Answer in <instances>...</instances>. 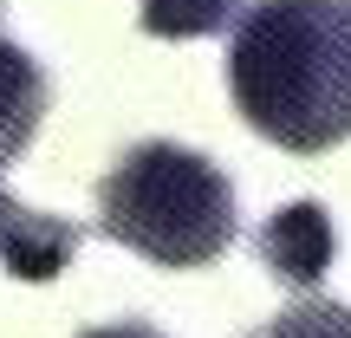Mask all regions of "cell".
Segmentation results:
<instances>
[{
    "mask_svg": "<svg viewBox=\"0 0 351 338\" xmlns=\"http://www.w3.org/2000/svg\"><path fill=\"white\" fill-rule=\"evenodd\" d=\"M13 208H20V202H13L7 189H0V234H7V221H13Z\"/></svg>",
    "mask_w": 351,
    "mask_h": 338,
    "instance_id": "9c48e42d",
    "label": "cell"
},
{
    "mask_svg": "<svg viewBox=\"0 0 351 338\" xmlns=\"http://www.w3.org/2000/svg\"><path fill=\"white\" fill-rule=\"evenodd\" d=\"M98 228L156 267H208L234 241V182L202 150L150 137L98 182Z\"/></svg>",
    "mask_w": 351,
    "mask_h": 338,
    "instance_id": "7a4b0ae2",
    "label": "cell"
},
{
    "mask_svg": "<svg viewBox=\"0 0 351 338\" xmlns=\"http://www.w3.org/2000/svg\"><path fill=\"white\" fill-rule=\"evenodd\" d=\"M339 261V228L319 202H287L261 221V267L280 280V287L313 293L326 280V267Z\"/></svg>",
    "mask_w": 351,
    "mask_h": 338,
    "instance_id": "3957f363",
    "label": "cell"
},
{
    "mask_svg": "<svg viewBox=\"0 0 351 338\" xmlns=\"http://www.w3.org/2000/svg\"><path fill=\"white\" fill-rule=\"evenodd\" d=\"M247 338H351V306H339V300H306V306H293V313L267 319V326L247 332Z\"/></svg>",
    "mask_w": 351,
    "mask_h": 338,
    "instance_id": "52a82bcc",
    "label": "cell"
},
{
    "mask_svg": "<svg viewBox=\"0 0 351 338\" xmlns=\"http://www.w3.org/2000/svg\"><path fill=\"white\" fill-rule=\"evenodd\" d=\"M39 117H46V72L26 46L0 33V169L39 137Z\"/></svg>",
    "mask_w": 351,
    "mask_h": 338,
    "instance_id": "5b68a950",
    "label": "cell"
},
{
    "mask_svg": "<svg viewBox=\"0 0 351 338\" xmlns=\"http://www.w3.org/2000/svg\"><path fill=\"white\" fill-rule=\"evenodd\" d=\"M247 13V0H143V33L150 39H208Z\"/></svg>",
    "mask_w": 351,
    "mask_h": 338,
    "instance_id": "8992f818",
    "label": "cell"
},
{
    "mask_svg": "<svg viewBox=\"0 0 351 338\" xmlns=\"http://www.w3.org/2000/svg\"><path fill=\"white\" fill-rule=\"evenodd\" d=\"M228 91L267 143L319 156L351 137V0H267L234 20Z\"/></svg>",
    "mask_w": 351,
    "mask_h": 338,
    "instance_id": "6da1fadb",
    "label": "cell"
},
{
    "mask_svg": "<svg viewBox=\"0 0 351 338\" xmlns=\"http://www.w3.org/2000/svg\"><path fill=\"white\" fill-rule=\"evenodd\" d=\"M78 338H163V332L143 326V319H117V326H91V332H78Z\"/></svg>",
    "mask_w": 351,
    "mask_h": 338,
    "instance_id": "ba28073f",
    "label": "cell"
},
{
    "mask_svg": "<svg viewBox=\"0 0 351 338\" xmlns=\"http://www.w3.org/2000/svg\"><path fill=\"white\" fill-rule=\"evenodd\" d=\"M85 228L65 221V215H46V208H13L7 234H0V261H7L13 280H59L72 267Z\"/></svg>",
    "mask_w": 351,
    "mask_h": 338,
    "instance_id": "277c9868",
    "label": "cell"
}]
</instances>
